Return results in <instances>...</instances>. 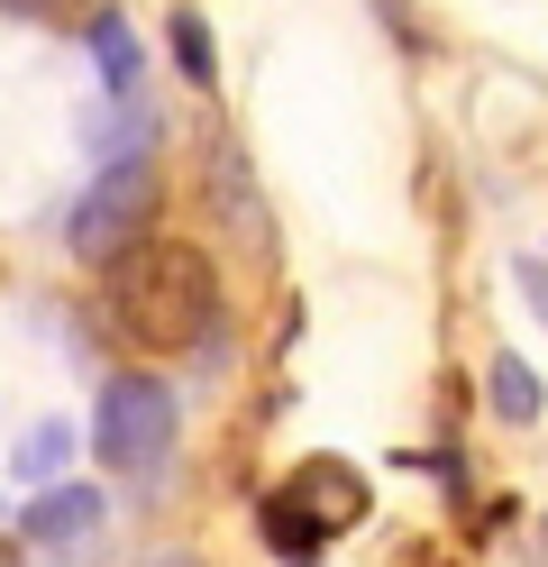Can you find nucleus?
<instances>
[{
  "instance_id": "obj_5",
  "label": "nucleus",
  "mask_w": 548,
  "mask_h": 567,
  "mask_svg": "<svg viewBox=\"0 0 548 567\" xmlns=\"http://www.w3.org/2000/svg\"><path fill=\"white\" fill-rule=\"evenodd\" d=\"M101 530V494L92 485H46L37 504H19V549H73Z\"/></svg>"
},
{
  "instance_id": "obj_11",
  "label": "nucleus",
  "mask_w": 548,
  "mask_h": 567,
  "mask_svg": "<svg viewBox=\"0 0 548 567\" xmlns=\"http://www.w3.org/2000/svg\"><path fill=\"white\" fill-rule=\"evenodd\" d=\"M0 567H28V549H19V530H0Z\"/></svg>"
},
{
  "instance_id": "obj_4",
  "label": "nucleus",
  "mask_w": 548,
  "mask_h": 567,
  "mask_svg": "<svg viewBox=\"0 0 548 567\" xmlns=\"http://www.w3.org/2000/svg\"><path fill=\"white\" fill-rule=\"evenodd\" d=\"M174 431H183V412H174V394H165V375H110L101 384V403H92V457L110 476H156L165 457H174Z\"/></svg>"
},
{
  "instance_id": "obj_1",
  "label": "nucleus",
  "mask_w": 548,
  "mask_h": 567,
  "mask_svg": "<svg viewBox=\"0 0 548 567\" xmlns=\"http://www.w3.org/2000/svg\"><path fill=\"white\" fill-rule=\"evenodd\" d=\"M101 311L110 330L137 339V348H210L219 330V266L183 238H128L120 257H101Z\"/></svg>"
},
{
  "instance_id": "obj_6",
  "label": "nucleus",
  "mask_w": 548,
  "mask_h": 567,
  "mask_svg": "<svg viewBox=\"0 0 548 567\" xmlns=\"http://www.w3.org/2000/svg\"><path fill=\"white\" fill-rule=\"evenodd\" d=\"M83 47H92V64H101V83L128 101V92H137V74H146V55H137V28H128L120 10H92V19H83Z\"/></svg>"
},
{
  "instance_id": "obj_2",
  "label": "nucleus",
  "mask_w": 548,
  "mask_h": 567,
  "mask_svg": "<svg viewBox=\"0 0 548 567\" xmlns=\"http://www.w3.org/2000/svg\"><path fill=\"white\" fill-rule=\"evenodd\" d=\"M365 504H375V494H365V476L348 467V457H302L292 485H275L266 504H256V530H266V549L283 567H320L329 540L365 522Z\"/></svg>"
},
{
  "instance_id": "obj_8",
  "label": "nucleus",
  "mask_w": 548,
  "mask_h": 567,
  "mask_svg": "<svg viewBox=\"0 0 548 567\" xmlns=\"http://www.w3.org/2000/svg\"><path fill=\"white\" fill-rule=\"evenodd\" d=\"M174 64H183V83H219V55H210V28H201V10H174Z\"/></svg>"
},
{
  "instance_id": "obj_9",
  "label": "nucleus",
  "mask_w": 548,
  "mask_h": 567,
  "mask_svg": "<svg viewBox=\"0 0 548 567\" xmlns=\"http://www.w3.org/2000/svg\"><path fill=\"white\" fill-rule=\"evenodd\" d=\"M10 19H28V28H83L92 19V0H0Z\"/></svg>"
},
{
  "instance_id": "obj_3",
  "label": "nucleus",
  "mask_w": 548,
  "mask_h": 567,
  "mask_svg": "<svg viewBox=\"0 0 548 567\" xmlns=\"http://www.w3.org/2000/svg\"><path fill=\"white\" fill-rule=\"evenodd\" d=\"M156 202H165V165L146 156V147H128V156H101V174L83 184V202L64 210V247H73L83 266L120 257L128 238H146V220H156Z\"/></svg>"
},
{
  "instance_id": "obj_12",
  "label": "nucleus",
  "mask_w": 548,
  "mask_h": 567,
  "mask_svg": "<svg viewBox=\"0 0 548 567\" xmlns=\"http://www.w3.org/2000/svg\"><path fill=\"white\" fill-rule=\"evenodd\" d=\"M539 549H548V522H539Z\"/></svg>"
},
{
  "instance_id": "obj_10",
  "label": "nucleus",
  "mask_w": 548,
  "mask_h": 567,
  "mask_svg": "<svg viewBox=\"0 0 548 567\" xmlns=\"http://www.w3.org/2000/svg\"><path fill=\"white\" fill-rule=\"evenodd\" d=\"M64 457V431H28V449H19V476H46Z\"/></svg>"
},
{
  "instance_id": "obj_7",
  "label": "nucleus",
  "mask_w": 548,
  "mask_h": 567,
  "mask_svg": "<svg viewBox=\"0 0 548 567\" xmlns=\"http://www.w3.org/2000/svg\"><path fill=\"white\" fill-rule=\"evenodd\" d=\"M485 403H494V421H521V431H530V421L548 412V384L530 375V358H511V348H503V358L485 367Z\"/></svg>"
}]
</instances>
